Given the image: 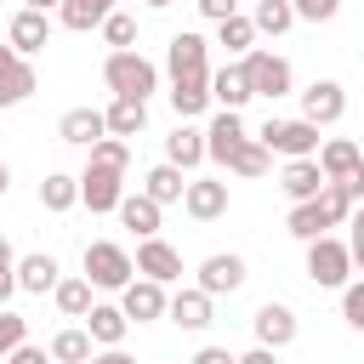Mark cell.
I'll return each mask as SVG.
<instances>
[{"mask_svg":"<svg viewBox=\"0 0 364 364\" xmlns=\"http://www.w3.org/2000/svg\"><path fill=\"white\" fill-rule=\"evenodd\" d=\"M85 279H91L97 290H125V284L136 279V262H131L125 245H114V239H91V245H85Z\"/></svg>","mask_w":364,"mask_h":364,"instance_id":"cell-2","label":"cell"},{"mask_svg":"<svg viewBox=\"0 0 364 364\" xmlns=\"http://www.w3.org/2000/svg\"><path fill=\"white\" fill-rule=\"evenodd\" d=\"M91 290H97V284H91L85 273H80V279H57L51 301H57V313H63V318H85V313L97 307V301H91Z\"/></svg>","mask_w":364,"mask_h":364,"instance_id":"cell-29","label":"cell"},{"mask_svg":"<svg viewBox=\"0 0 364 364\" xmlns=\"http://www.w3.org/2000/svg\"><path fill=\"white\" fill-rule=\"evenodd\" d=\"M23 336H28V324H23L11 307H0V358H11V353L23 347Z\"/></svg>","mask_w":364,"mask_h":364,"instance_id":"cell-37","label":"cell"},{"mask_svg":"<svg viewBox=\"0 0 364 364\" xmlns=\"http://www.w3.org/2000/svg\"><path fill=\"white\" fill-rule=\"evenodd\" d=\"M256 91H250V80H245V63H228V68H210V102H222V108H245Z\"/></svg>","mask_w":364,"mask_h":364,"instance_id":"cell-22","label":"cell"},{"mask_svg":"<svg viewBox=\"0 0 364 364\" xmlns=\"http://www.w3.org/2000/svg\"><path fill=\"white\" fill-rule=\"evenodd\" d=\"M341 318H347L353 330H364V279H358V284H341Z\"/></svg>","mask_w":364,"mask_h":364,"instance_id":"cell-39","label":"cell"},{"mask_svg":"<svg viewBox=\"0 0 364 364\" xmlns=\"http://www.w3.org/2000/svg\"><path fill=\"white\" fill-rule=\"evenodd\" d=\"M85 364H136V358H131V353H119V347H108V353H91Z\"/></svg>","mask_w":364,"mask_h":364,"instance_id":"cell-46","label":"cell"},{"mask_svg":"<svg viewBox=\"0 0 364 364\" xmlns=\"http://www.w3.org/2000/svg\"><path fill=\"white\" fill-rule=\"evenodd\" d=\"M347 114V91L336 85V80H313L307 91H301V119H313V125H336Z\"/></svg>","mask_w":364,"mask_h":364,"instance_id":"cell-11","label":"cell"},{"mask_svg":"<svg viewBox=\"0 0 364 364\" xmlns=\"http://www.w3.org/2000/svg\"><path fill=\"white\" fill-rule=\"evenodd\" d=\"M102 80H108L114 97H142V102H148V97L159 91V68H154L142 51H108Z\"/></svg>","mask_w":364,"mask_h":364,"instance_id":"cell-1","label":"cell"},{"mask_svg":"<svg viewBox=\"0 0 364 364\" xmlns=\"http://www.w3.org/2000/svg\"><path fill=\"white\" fill-rule=\"evenodd\" d=\"M318 171H324L330 182H347L353 171H364V154H358V142H347V136H330V142L318 148Z\"/></svg>","mask_w":364,"mask_h":364,"instance_id":"cell-23","label":"cell"},{"mask_svg":"<svg viewBox=\"0 0 364 364\" xmlns=\"http://www.w3.org/2000/svg\"><path fill=\"white\" fill-rule=\"evenodd\" d=\"M245 80H250V91L267 97V102H279V97L296 91V74H290V63H284L279 51H245Z\"/></svg>","mask_w":364,"mask_h":364,"instance_id":"cell-5","label":"cell"},{"mask_svg":"<svg viewBox=\"0 0 364 364\" xmlns=\"http://www.w3.org/2000/svg\"><path fill=\"white\" fill-rule=\"evenodd\" d=\"M108 11H114V0H63L57 6V23L74 28V34H85V28H102Z\"/></svg>","mask_w":364,"mask_h":364,"instance_id":"cell-30","label":"cell"},{"mask_svg":"<svg viewBox=\"0 0 364 364\" xmlns=\"http://www.w3.org/2000/svg\"><path fill=\"white\" fill-rule=\"evenodd\" d=\"M51 358L57 364H85L91 358V330H57L51 336Z\"/></svg>","mask_w":364,"mask_h":364,"instance_id":"cell-34","label":"cell"},{"mask_svg":"<svg viewBox=\"0 0 364 364\" xmlns=\"http://www.w3.org/2000/svg\"><path fill=\"white\" fill-rule=\"evenodd\" d=\"M6 364H51V353H46V347H28V341H23V347H17V353H11Z\"/></svg>","mask_w":364,"mask_h":364,"instance_id":"cell-43","label":"cell"},{"mask_svg":"<svg viewBox=\"0 0 364 364\" xmlns=\"http://www.w3.org/2000/svg\"><path fill=\"white\" fill-rule=\"evenodd\" d=\"M142 193H148V199H159V205H176V199L188 193V182H182V165H171V159H165V165H154V171L142 176Z\"/></svg>","mask_w":364,"mask_h":364,"instance_id":"cell-31","label":"cell"},{"mask_svg":"<svg viewBox=\"0 0 364 364\" xmlns=\"http://www.w3.org/2000/svg\"><path fill=\"white\" fill-rule=\"evenodd\" d=\"M46 40H51V17H46L40 6H23V11L11 17V28H6V46H11V51H23V57L46 51Z\"/></svg>","mask_w":364,"mask_h":364,"instance_id":"cell-10","label":"cell"},{"mask_svg":"<svg viewBox=\"0 0 364 364\" xmlns=\"http://www.w3.org/2000/svg\"><path fill=\"white\" fill-rule=\"evenodd\" d=\"M341 188H347V193H353V199H364V171H353V176H347V182H341Z\"/></svg>","mask_w":364,"mask_h":364,"instance_id":"cell-48","label":"cell"},{"mask_svg":"<svg viewBox=\"0 0 364 364\" xmlns=\"http://www.w3.org/2000/svg\"><path fill=\"white\" fill-rule=\"evenodd\" d=\"M91 159L97 165H131V142L125 136H102V142H91Z\"/></svg>","mask_w":364,"mask_h":364,"instance_id":"cell-38","label":"cell"},{"mask_svg":"<svg viewBox=\"0 0 364 364\" xmlns=\"http://www.w3.org/2000/svg\"><path fill=\"white\" fill-rule=\"evenodd\" d=\"M216 46H228V51H256V17H245V11H233L228 23H216Z\"/></svg>","mask_w":364,"mask_h":364,"instance_id":"cell-33","label":"cell"},{"mask_svg":"<svg viewBox=\"0 0 364 364\" xmlns=\"http://www.w3.org/2000/svg\"><path fill=\"white\" fill-rule=\"evenodd\" d=\"M193 364H239V358H233L228 347H199V353H193Z\"/></svg>","mask_w":364,"mask_h":364,"instance_id":"cell-44","label":"cell"},{"mask_svg":"<svg viewBox=\"0 0 364 364\" xmlns=\"http://www.w3.org/2000/svg\"><path fill=\"white\" fill-rule=\"evenodd\" d=\"M34 68H28V57L23 51H11V46H0V108H17V102H28L34 97Z\"/></svg>","mask_w":364,"mask_h":364,"instance_id":"cell-9","label":"cell"},{"mask_svg":"<svg viewBox=\"0 0 364 364\" xmlns=\"http://www.w3.org/2000/svg\"><path fill=\"white\" fill-rule=\"evenodd\" d=\"M165 68H171V80H210V40L193 34V28L171 34V46H165Z\"/></svg>","mask_w":364,"mask_h":364,"instance_id":"cell-6","label":"cell"},{"mask_svg":"<svg viewBox=\"0 0 364 364\" xmlns=\"http://www.w3.org/2000/svg\"><path fill=\"white\" fill-rule=\"evenodd\" d=\"M267 165H273V148L262 142V136H245L233 154H228V176H267Z\"/></svg>","mask_w":364,"mask_h":364,"instance_id":"cell-26","label":"cell"},{"mask_svg":"<svg viewBox=\"0 0 364 364\" xmlns=\"http://www.w3.org/2000/svg\"><path fill=\"white\" fill-rule=\"evenodd\" d=\"M119 199H125V165H97V159H85V171H80V205H91V210H119Z\"/></svg>","mask_w":364,"mask_h":364,"instance_id":"cell-7","label":"cell"},{"mask_svg":"<svg viewBox=\"0 0 364 364\" xmlns=\"http://www.w3.org/2000/svg\"><path fill=\"white\" fill-rule=\"evenodd\" d=\"M250 131H245V119H239V108H222L210 125H205V159H216V165H228V154L245 142Z\"/></svg>","mask_w":364,"mask_h":364,"instance_id":"cell-14","label":"cell"},{"mask_svg":"<svg viewBox=\"0 0 364 364\" xmlns=\"http://www.w3.org/2000/svg\"><path fill=\"white\" fill-rule=\"evenodd\" d=\"M199 6V17H210V23H228L233 11H239V0H193Z\"/></svg>","mask_w":364,"mask_h":364,"instance_id":"cell-42","label":"cell"},{"mask_svg":"<svg viewBox=\"0 0 364 364\" xmlns=\"http://www.w3.org/2000/svg\"><path fill=\"white\" fill-rule=\"evenodd\" d=\"M119 307H125V318L131 324H154V318H165V307H171V296H165V284L159 279H131L125 290H119Z\"/></svg>","mask_w":364,"mask_h":364,"instance_id":"cell-8","label":"cell"},{"mask_svg":"<svg viewBox=\"0 0 364 364\" xmlns=\"http://www.w3.org/2000/svg\"><path fill=\"white\" fill-rule=\"evenodd\" d=\"M165 159H171V165H182V171L205 165V131H193V125H176V131L165 136Z\"/></svg>","mask_w":364,"mask_h":364,"instance_id":"cell-28","label":"cell"},{"mask_svg":"<svg viewBox=\"0 0 364 364\" xmlns=\"http://www.w3.org/2000/svg\"><path fill=\"white\" fill-rule=\"evenodd\" d=\"M273 154H284V159H318V125L313 119H267L262 131H256Z\"/></svg>","mask_w":364,"mask_h":364,"instance_id":"cell-3","label":"cell"},{"mask_svg":"<svg viewBox=\"0 0 364 364\" xmlns=\"http://www.w3.org/2000/svg\"><path fill=\"white\" fill-rule=\"evenodd\" d=\"M239 364H279V353H273V347H262V341H256V347H250V353H239Z\"/></svg>","mask_w":364,"mask_h":364,"instance_id":"cell-45","label":"cell"},{"mask_svg":"<svg viewBox=\"0 0 364 364\" xmlns=\"http://www.w3.org/2000/svg\"><path fill=\"white\" fill-rule=\"evenodd\" d=\"M11 290H17V267H0V307H6Z\"/></svg>","mask_w":364,"mask_h":364,"instance_id":"cell-47","label":"cell"},{"mask_svg":"<svg viewBox=\"0 0 364 364\" xmlns=\"http://www.w3.org/2000/svg\"><path fill=\"white\" fill-rule=\"evenodd\" d=\"M296 6V17H307V23H330L336 11H341V0H290Z\"/></svg>","mask_w":364,"mask_h":364,"instance_id":"cell-40","label":"cell"},{"mask_svg":"<svg viewBox=\"0 0 364 364\" xmlns=\"http://www.w3.org/2000/svg\"><path fill=\"white\" fill-rule=\"evenodd\" d=\"M57 279H63V267H57L51 250H28V256H17V290L46 296V290H57Z\"/></svg>","mask_w":364,"mask_h":364,"instance_id":"cell-17","label":"cell"},{"mask_svg":"<svg viewBox=\"0 0 364 364\" xmlns=\"http://www.w3.org/2000/svg\"><path fill=\"white\" fill-rule=\"evenodd\" d=\"M250 324H256V341H262V347H273V353H279V347H290V341H296V330H301V324H296V313H290L284 301H262Z\"/></svg>","mask_w":364,"mask_h":364,"instance_id":"cell-13","label":"cell"},{"mask_svg":"<svg viewBox=\"0 0 364 364\" xmlns=\"http://www.w3.org/2000/svg\"><path fill=\"white\" fill-rule=\"evenodd\" d=\"M324 171H318V159H284V171H279V188L290 193V205H301V199H318L324 193Z\"/></svg>","mask_w":364,"mask_h":364,"instance_id":"cell-15","label":"cell"},{"mask_svg":"<svg viewBox=\"0 0 364 364\" xmlns=\"http://www.w3.org/2000/svg\"><path fill=\"white\" fill-rule=\"evenodd\" d=\"M85 330H91V341H102V347H119V341H125V330H131V318H125V307H108V301H97V307L85 313Z\"/></svg>","mask_w":364,"mask_h":364,"instance_id":"cell-27","label":"cell"},{"mask_svg":"<svg viewBox=\"0 0 364 364\" xmlns=\"http://www.w3.org/2000/svg\"><path fill=\"white\" fill-rule=\"evenodd\" d=\"M0 267H17V256H11V245L0 239Z\"/></svg>","mask_w":364,"mask_h":364,"instance_id":"cell-49","label":"cell"},{"mask_svg":"<svg viewBox=\"0 0 364 364\" xmlns=\"http://www.w3.org/2000/svg\"><path fill=\"white\" fill-rule=\"evenodd\" d=\"M165 318H171V324H182V330H205V324H210V290H199V284L176 290V296H171V307H165Z\"/></svg>","mask_w":364,"mask_h":364,"instance_id":"cell-21","label":"cell"},{"mask_svg":"<svg viewBox=\"0 0 364 364\" xmlns=\"http://www.w3.org/2000/svg\"><path fill=\"white\" fill-rule=\"evenodd\" d=\"M159 210H165V205L148 199V193H125V199H119V222H125L136 239H154V233H159Z\"/></svg>","mask_w":364,"mask_h":364,"instance_id":"cell-24","label":"cell"},{"mask_svg":"<svg viewBox=\"0 0 364 364\" xmlns=\"http://www.w3.org/2000/svg\"><path fill=\"white\" fill-rule=\"evenodd\" d=\"M347 273H353V250H347L341 239L318 233V239L307 245V279H313L318 290H341V284H347Z\"/></svg>","mask_w":364,"mask_h":364,"instance_id":"cell-4","label":"cell"},{"mask_svg":"<svg viewBox=\"0 0 364 364\" xmlns=\"http://www.w3.org/2000/svg\"><path fill=\"white\" fill-rule=\"evenodd\" d=\"M290 23H296L290 0H256V34H284Z\"/></svg>","mask_w":364,"mask_h":364,"instance_id":"cell-35","label":"cell"},{"mask_svg":"<svg viewBox=\"0 0 364 364\" xmlns=\"http://www.w3.org/2000/svg\"><path fill=\"white\" fill-rule=\"evenodd\" d=\"M136 273H142V279H159V284H176V279H182V250H171V245L154 233V239L136 245Z\"/></svg>","mask_w":364,"mask_h":364,"instance_id":"cell-12","label":"cell"},{"mask_svg":"<svg viewBox=\"0 0 364 364\" xmlns=\"http://www.w3.org/2000/svg\"><path fill=\"white\" fill-rule=\"evenodd\" d=\"M142 6H154V11H159V6H176V0H142Z\"/></svg>","mask_w":364,"mask_h":364,"instance_id":"cell-52","label":"cell"},{"mask_svg":"<svg viewBox=\"0 0 364 364\" xmlns=\"http://www.w3.org/2000/svg\"><path fill=\"white\" fill-rule=\"evenodd\" d=\"M102 119H108V136H142L148 131V102L142 97H114L108 108H102Z\"/></svg>","mask_w":364,"mask_h":364,"instance_id":"cell-20","label":"cell"},{"mask_svg":"<svg viewBox=\"0 0 364 364\" xmlns=\"http://www.w3.org/2000/svg\"><path fill=\"white\" fill-rule=\"evenodd\" d=\"M11 193V171H6V159H0V199Z\"/></svg>","mask_w":364,"mask_h":364,"instance_id":"cell-50","label":"cell"},{"mask_svg":"<svg viewBox=\"0 0 364 364\" xmlns=\"http://www.w3.org/2000/svg\"><path fill=\"white\" fill-rule=\"evenodd\" d=\"M284 228H290L301 245H313L318 233H330V228H336V216L324 210V199H301V205H290V222H284Z\"/></svg>","mask_w":364,"mask_h":364,"instance_id":"cell-25","label":"cell"},{"mask_svg":"<svg viewBox=\"0 0 364 364\" xmlns=\"http://www.w3.org/2000/svg\"><path fill=\"white\" fill-rule=\"evenodd\" d=\"M102 40H108L114 51H131V40H136V17H125V11H108V17H102Z\"/></svg>","mask_w":364,"mask_h":364,"instance_id":"cell-36","label":"cell"},{"mask_svg":"<svg viewBox=\"0 0 364 364\" xmlns=\"http://www.w3.org/2000/svg\"><path fill=\"white\" fill-rule=\"evenodd\" d=\"M347 228H353V239H347V250H353V267H364V205H353Z\"/></svg>","mask_w":364,"mask_h":364,"instance_id":"cell-41","label":"cell"},{"mask_svg":"<svg viewBox=\"0 0 364 364\" xmlns=\"http://www.w3.org/2000/svg\"><path fill=\"white\" fill-rule=\"evenodd\" d=\"M57 136L74 142V148H91V142L108 136V119H102V108H68V114L57 119Z\"/></svg>","mask_w":364,"mask_h":364,"instance_id":"cell-19","label":"cell"},{"mask_svg":"<svg viewBox=\"0 0 364 364\" xmlns=\"http://www.w3.org/2000/svg\"><path fill=\"white\" fill-rule=\"evenodd\" d=\"M245 284V256H205L199 262V290H210V296H233Z\"/></svg>","mask_w":364,"mask_h":364,"instance_id":"cell-18","label":"cell"},{"mask_svg":"<svg viewBox=\"0 0 364 364\" xmlns=\"http://www.w3.org/2000/svg\"><path fill=\"white\" fill-rule=\"evenodd\" d=\"M182 210H188L193 222H216V216H228V182H216V176H205V182H188V193H182Z\"/></svg>","mask_w":364,"mask_h":364,"instance_id":"cell-16","label":"cell"},{"mask_svg":"<svg viewBox=\"0 0 364 364\" xmlns=\"http://www.w3.org/2000/svg\"><path fill=\"white\" fill-rule=\"evenodd\" d=\"M23 6H40V11H57L63 0H23Z\"/></svg>","mask_w":364,"mask_h":364,"instance_id":"cell-51","label":"cell"},{"mask_svg":"<svg viewBox=\"0 0 364 364\" xmlns=\"http://www.w3.org/2000/svg\"><path fill=\"white\" fill-rule=\"evenodd\" d=\"M40 205H46V210H57V216H63V210H74V205H80V176L51 171V176L40 182Z\"/></svg>","mask_w":364,"mask_h":364,"instance_id":"cell-32","label":"cell"},{"mask_svg":"<svg viewBox=\"0 0 364 364\" xmlns=\"http://www.w3.org/2000/svg\"><path fill=\"white\" fill-rule=\"evenodd\" d=\"M358 154H364V142H358Z\"/></svg>","mask_w":364,"mask_h":364,"instance_id":"cell-53","label":"cell"}]
</instances>
